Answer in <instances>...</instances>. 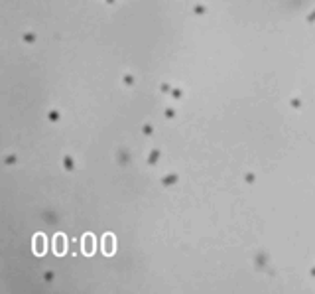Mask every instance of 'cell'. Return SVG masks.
<instances>
[{"mask_svg":"<svg viewBox=\"0 0 315 294\" xmlns=\"http://www.w3.org/2000/svg\"><path fill=\"white\" fill-rule=\"evenodd\" d=\"M55 251H57V255H61V253L65 251V239H63L61 235L55 237Z\"/></svg>","mask_w":315,"mask_h":294,"instance_id":"cell-1","label":"cell"},{"mask_svg":"<svg viewBox=\"0 0 315 294\" xmlns=\"http://www.w3.org/2000/svg\"><path fill=\"white\" fill-rule=\"evenodd\" d=\"M93 251V243H91V235H87V239H85V253H89L91 255Z\"/></svg>","mask_w":315,"mask_h":294,"instance_id":"cell-2","label":"cell"},{"mask_svg":"<svg viewBox=\"0 0 315 294\" xmlns=\"http://www.w3.org/2000/svg\"><path fill=\"white\" fill-rule=\"evenodd\" d=\"M42 235H37V253H42Z\"/></svg>","mask_w":315,"mask_h":294,"instance_id":"cell-4","label":"cell"},{"mask_svg":"<svg viewBox=\"0 0 315 294\" xmlns=\"http://www.w3.org/2000/svg\"><path fill=\"white\" fill-rule=\"evenodd\" d=\"M104 249H107V253L110 255V251H112V239H110V235L104 239Z\"/></svg>","mask_w":315,"mask_h":294,"instance_id":"cell-3","label":"cell"}]
</instances>
